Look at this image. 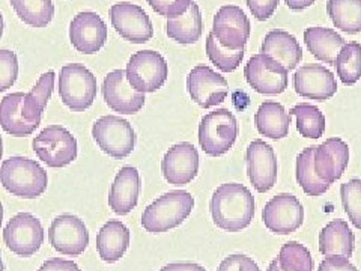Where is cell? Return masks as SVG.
Returning <instances> with one entry per match:
<instances>
[{
	"instance_id": "15",
	"label": "cell",
	"mask_w": 361,
	"mask_h": 271,
	"mask_svg": "<svg viewBox=\"0 0 361 271\" xmlns=\"http://www.w3.org/2000/svg\"><path fill=\"white\" fill-rule=\"evenodd\" d=\"M262 220L271 232L277 235H289L302 224L304 208L293 195L280 193L265 205Z\"/></svg>"
},
{
	"instance_id": "38",
	"label": "cell",
	"mask_w": 361,
	"mask_h": 271,
	"mask_svg": "<svg viewBox=\"0 0 361 271\" xmlns=\"http://www.w3.org/2000/svg\"><path fill=\"white\" fill-rule=\"evenodd\" d=\"M341 198L349 220L355 228L361 229V179L354 178L342 184Z\"/></svg>"
},
{
	"instance_id": "33",
	"label": "cell",
	"mask_w": 361,
	"mask_h": 271,
	"mask_svg": "<svg viewBox=\"0 0 361 271\" xmlns=\"http://www.w3.org/2000/svg\"><path fill=\"white\" fill-rule=\"evenodd\" d=\"M313 152H314V146H309V148L301 151V154L297 157L295 175L304 193L313 198H318L326 193V191L330 190L331 184L325 183V181H322L318 175H316L314 166H313Z\"/></svg>"
},
{
	"instance_id": "22",
	"label": "cell",
	"mask_w": 361,
	"mask_h": 271,
	"mask_svg": "<svg viewBox=\"0 0 361 271\" xmlns=\"http://www.w3.org/2000/svg\"><path fill=\"white\" fill-rule=\"evenodd\" d=\"M140 175L133 166H123L116 174L109 193V207L118 216H127L137 207L140 195Z\"/></svg>"
},
{
	"instance_id": "10",
	"label": "cell",
	"mask_w": 361,
	"mask_h": 271,
	"mask_svg": "<svg viewBox=\"0 0 361 271\" xmlns=\"http://www.w3.org/2000/svg\"><path fill=\"white\" fill-rule=\"evenodd\" d=\"M4 241L11 252L27 258L35 255L44 243V228L30 212H18L4 229Z\"/></svg>"
},
{
	"instance_id": "9",
	"label": "cell",
	"mask_w": 361,
	"mask_h": 271,
	"mask_svg": "<svg viewBox=\"0 0 361 271\" xmlns=\"http://www.w3.org/2000/svg\"><path fill=\"white\" fill-rule=\"evenodd\" d=\"M288 70L268 54L252 56L244 68L247 83L256 92L264 95H279L288 88Z\"/></svg>"
},
{
	"instance_id": "17",
	"label": "cell",
	"mask_w": 361,
	"mask_h": 271,
	"mask_svg": "<svg viewBox=\"0 0 361 271\" xmlns=\"http://www.w3.org/2000/svg\"><path fill=\"white\" fill-rule=\"evenodd\" d=\"M101 90H103L106 104L121 115H135L145 106V94L137 92L130 85L126 70L110 71L104 78Z\"/></svg>"
},
{
	"instance_id": "23",
	"label": "cell",
	"mask_w": 361,
	"mask_h": 271,
	"mask_svg": "<svg viewBox=\"0 0 361 271\" xmlns=\"http://www.w3.org/2000/svg\"><path fill=\"white\" fill-rule=\"evenodd\" d=\"M261 52L274 58L288 71L295 70L302 58V50L298 40L290 35L289 32L280 29H274L267 33L261 45Z\"/></svg>"
},
{
	"instance_id": "43",
	"label": "cell",
	"mask_w": 361,
	"mask_h": 271,
	"mask_svg": "<svg viewBox=\"0 0 361 271\" xmlns=\"http://www.w3.org/2000/svg\"><path fill=\"white\" fill-rule=\"evenodd\" d=\"M318 271H360L354 264L349 263L346 256H326L319 264Z\"/></svg>"
},
{
	"instance_id": "6",
	"label": "cell",
	"mask_w": 361,
	"mask_h": 271,
	"mask_svg": "<svg viewBox=\"0 0 361 271\" xmlns=\"http://www.w3.org/2000/svg\"><path fill=\"white\" fill-rule=\"evenodd\" d=\"M33 152L49 167L59 169L71 164L78 154L74 136L61 126L44 128L32 142Z\"/></svg>"
},
{
	"instance_id": "16",
	"label": "cell",
	"mask_w": 361,
	"mask_h": 271,
	"mask_svg": "<svg viewBox=\"0 0 361 271\" xmlns=\"http://www.w3.org/2000/svg\"><path fill=\"white\" fill-rule=\"evenodd\" d=\"M247 174L248 179L259 193H267L277 181V157L273 146L264 140H253L247 148Z\"/></svg>"
},
{
	"instance_id": "39",
	"label": "cell",
	"mask_w": 361,
	"mask_h": 271,
	"mask_svg": "<svg viewBox=\"0 0 361 271\" xmlns=\"http://www.w3.org/2000/svg\"><path fill=\"white\" fill-rule=\"evenodd\" d=\"M18 77V58L13 50H0V92L13 88Z\"/></svg>"
},
{
	"instance_id": "5",
	"label": "cell",
	"mask_w": 361,
	"mask_h": 271,
	"mask_svg": "<svg viewBox=\"0 0 361 271\" xmlns=\"http://www.w3.org/2000/svg\"><path fill=\"white\" fill-rule=\"evenodd\" d=\"M97 92V77L85 65L68 64L61 68L59 97L68 109L85 112L94 104Z\"/></svg>"
},
{
	"instance_id": "44",
	"label": "cell",
	"mask_w": 361,
	"mask_h": 271,
	"mask_svg": "<svg viewBox=\"0 0 361 271\" xmlns=\"http://www.w3.org/2000/svg\"><path fill=\"white\" fill-rule=\"evenodd\" d=\"M37 271H82L75 263L62 258H51L45 261Z\"/></svg>"
},
{
	"instance_id": "8",
	"label": "cell",
	"mask_w": 361,
	"mask_h": 271,
	"mask_svg": "<svg viewBox=\"0 0 361 271\" xmlns=\"http://www.w3.org/2000/svg\"><path fill=\"white\" fill-rule=\"evenodd\" d=\"M127 78L137 92H155L166 83L169 65L163 56L154 50L134 53L127 64Z\"/></svg>"
},
{
	"instance_id": "24",
	"label": "cell",
	"mask_w": 361,
	"mask_h": 271,
	"mask_svg": "<svg viewBox=\"0 0 361 271\" xmlns=\"http://www.w3.org/2000/svg\"><path fill=\"white\" fill-rule=\"evenodd\" d=\"M130 229L121 220H109L97 235V251L104 263L113 264L126 255L130 247Z\"/></svg>"
},
{
	"instance_id": "49",
	"label": "cell",
	"mask_w": 361,
	"mask_h": 271,
	"mask_svg": "<svg viewBox=\"0 0 361 271\" xmlns=\"http://www.w3.org/2000/svg\"><path fill=\"white\" fill-rule=\"evenodd\" d=\"M2 222H4V207L2 203H0V226H2Z\"/></svg>"
},
{
	"instance_id": "47",
	"label": "cell",
	"mask_w": 361,
	"mask_h": 271,
	"mask_svg": "<svg viewBox=\"0 0 361 271\" xmlns=\"http://www.w3.org/2000/svg\"><path fill=\"white\" fill-rule=\"evenodd\" d=\"M267 271H283V270H281L280 264H279V259H277V258L273 259V261H271V264L268 265Z\"/></svg>"
},
{
	"instance_id": "46",
	"label": "cell",
	"mask_w": 361,
	"mask_h": 271,
	"mask_svg": "<svg viewBox=\"0 0 361 271\" xmlns=\"http://www.w3.org/2000/svg\"><path fill=\"white\" fill-rule=\"evenodd\" d=\"M289 9L292 11H302L309 6H312L316 0H285Z\"/></svg>"
},
{
	"instance_id": "29",
	"label": "cell",
	"mask_w": 361,
	"mask_h": 271,
	"mask_svg": "<svg viewBox=\"0 0 361 271\" xmlns=\"http://www.w3.org/2000/svg\"><path fill=\"white\" fill-rule=\"evenodd\" d=\"M54 71H49L39 77L37 85L32 88L30 92L23 100V115L32 126L39 127L42 113L47 107L49 100L51 98L54 89Z\"/></svg>"
},
{
	"instance_id": "20",
	"label": "cell",
	"mask_w": 361,
	"mask_h": 271,
	"mask_svg": "<svg viewBox=\"0 0 361 271\" xmlns=\"http://www.w3.org/2000/svg\"><path fill=\"white\" fill-rule=\"evenodd\" d=\"M349 163V146L338 138H331L314 146L313 166L316 175L329 184L341 179Z\"/></svg>"
},
{
	"instance_id": "19",
	"label": "cell",
	"mask_w": 361,
	"mask_h": 271,
	"mask_svg": "<svg viewBox=\"0 0 361 271\" xmlns=\"http://www.w3.org/2000/svg\"><path fill=\"white\" fill-rule=\"evenodd\" d=\"M161 172L169 184L185 186L199 172V152L193 143L180 142L169 150L161 162Z\"/></svg>"
},
{
	"instance_id": "42",
	"label": "cell",
	"mask_w": 361,
	"mask_h": 271,
	"mask_svg": "<svg viewBox=\"0 0 361 271\" xmlns=\"http://www.w3.org/2000/svg\"><path fill=\"white\" fill-rule=\"evenodd\" d=\"M248 9L259 21H265L274 14L280 0H245Z\"/></svg>"
},
{
	"instance_id": "41",
	"label": "cell",
	"mask_w": 361,
	"mask_h": 271,
	"mask_svg": "<svg viewBox=\"0 0 361 271\" xmlns=\"http://www.w3.org/2000/svg\"><path fill=\"white\" fill-rule=\"evenodd\" d=\"M217 271H261V268L245 255H231L223 259Z\"/></svg>"
},
{
	"instance_id": "27",
	"label": "cell",
	"mask_w": 361,
	"mask_h": 271,
	"mask_svg": "<svg viewBox=\"0 0 361 271\" xmlns=\"http://www.w3.org/2000/svg\"><path fill=\"white\" fill-rule=\"evenodd\" d=\"M355 235L345 220H331L319 234V252L325 256H353Z\"/></svg>"
},
{
	"instance_id": "1",
	"label": "cell",
	"mask_w": 361,
	"mask_h": 271,
	"mask_svg": "<svg viewBox=\"0 0 361 271\" xmlns=\"http://www.w3.org/2000/svg\"><path fill=\"white\" fill-rule=\"evenodd\" d=\"M211 216L217 228L238 232L255 217V199L252 191L243 184H221L211 198Z\"/></svg>"
},
{
	"instance_id": "7",
	"label": "cell",
	"mask_w": 361,
	"mask_h": 271,
	"mask_svg": "<svg viewBox=\"0 0 361 271\" xmlns=\"http://www.w3.org/2000/svg\"><path fill=\"white\" fill-rule=\"evenodd\" d=\"M92 136L101 151L118 160L128 157L135 146V133L131 124L116 115L97 119L92 126Z\"/></svg>"
},
{
	"instance_id": "12",
	"label": "cell",
	"mask_w": 361,
	"mask_h": 271,
	"mask_svg": "<svg viewBox=\"0 0 361 271\" xmlns=\"http://www.w3.org/2000/svg\"><path fill=\"white\" fill-rule=\"evenodd\" d=\"M187 89L191 100L202 109L221 104L229 94L228 80L207 65H197L190 71Z\"/></svg>"
},
{
	"instance_id": "36",
	"label": "cell",
	"mask_w": 361,
	"mask_h": 271,
	"mask_svg": "<svg viewBox=\"0 0 361 271\" xmlns=\"http://www.w3.org/2000/svg\"><path fill=\"white\" fill-rule=\"evenodd\" d=\"M207 56L211 61V64L216 65L220 71L223 73H232L240 66L245 49L241 50H231L226 49L223 45L214 38L212 33L209 32L207 37Z\"/></svg>"
},
{
	"instance_id": "26",
	"label": "cell",
	"mask_w": 361,
	"mask_h": 271,
	"mask_svg": "<svg viewBox=\"0 0 361 271\" xmlns=\"http://www.w3.org/2000/svg\"><path fill=\"white\" fill-rule=\"evenodd\" d=\"M304 42L316 59L334 65L337 54L341 53L346 41L343 37L329 28H309L304 30Z\"/></svg>"
},
{
	"instance_id": "25",
	"label": "cell",
	"mask_w": 361,
	"mask_h": 271,
	"mask_svg": "<svg viewBox=\"0 0 361 271\" xmlns=\"http://www.w3.org/2000/svg\"><path fill=\"white\" fill-rule=\"evenodd\" d=\"M290 115L277 101H265L259 106L255 115L257 131L269 139H283L289 134Z\"/></svg>"
},
{
	"instance_id": "4",
	"label": "cell",
	"mask_w": 361,
	"mask_h": 271,
	"mask_svg": "<svg viewBox=\"0 0 361 271\" xmlns=\"http://www.w3.org/2000/svg\"><path fill=\"white\" fill-rule=\"evenodd\" d=\"M238 131V122L229 109L214 110L199 124L200 148L211 157L224 155L236 142Z\"/></svg>"
},
{
	"instance_id": "31",
	"label": "cell",
	"mask_w": 361,
	"mask_h": 271,
	"mask_svg": "<svg viewBox=\"0 0 361 271\" xmlns=\"http://www.w3.org/2000/svg\"><path fill=\"white\" fill-rule=\"evenodd\" d=\"M326 13L342 32L349 35L361 32V0H329Z\"/></svg>"
},
{
	"instance_id": "2",
	"label": "cell",
	"mask_w": 361,
	"mask_h": 271,
	"mask_svg": "<svg viewBox=\"0 0 361 271\" xmlns=\"http://www.w3.org/2000/svg\"><path fill=\"white\" fill-rule=\"evenodd\" d=\"M0 184L17 198L37 199L49 187V174L38 162L14 155L0 164Z\"/></svg>"
},
{
	"instance_id": "51",
	"label": "cell",
	"mask_w": 361,
	"mask_h": 271,
	"mask_svg": "<svg viewBox=\"0 0 361 271\" xmlns=\"http://www.w3.org/2000/svg\"><path fill=\"white\" fill-rule=\"evenodd\" d=\"M0 271H5V265H4V261H2V256H0Z\"/></svg>"
},
{
	"instance_id": "37",
	"label": "cell",
	"mask_w": 361,
	"mask_h": 271,
	"mask_svg": "<svg viewBox=\"0 0 361 271\" xmlns=\"http://www.w3.org/2000/svg\"><path fill=\"white\" fill-rule=\"evenodd\" d=\"M277 259L283 271H313V258L309 248L298 241L283 244Z\"/></svg>"
},
{
	"instance_id": "50",
	"label": "cell",
	"mask_w": 361,
	"mask_h": 271,
	"mask_svg": "<svg viewBox=\"0 0 361 271\" xmlns=\"http://www.w3.org/2000/svg\"><path fill=\"white\" fill-rule=\"evenodd\" d=\"M2 155H4V142H2V138H0V160H2Z\"/></svg>"
},
{
	"instance_id": "32",
	"label": "cell",
	"mask_w": 361,
	"mask_h": 271,
	"mask_svg": "<svg viewBox=\"0 0 361 271\" xmlns=\"http://www.w3.org/2000/svg\"><path fill=\"white\" fill-rule=\"evenodd\" d=\"M18 18L30 28H47L54 17L51 0H9Z\"/></svg>"
},
{
	"instance_id": "13",
	"label": "cell",
	"mask_w": 361,
	"mask_h": 271,
	"mask_svg": "<svg viewBox=\"0 0 361 271\" xmlns=\"http://www.w3.org/2000/svg\"><path fill=\"white\" fill-rule=\"evenodd\" d=\"M110 21L119 35L133 44H145L154 37L152 21L139 5L130 2L111 5Z\"/></svg>"
},
{
	"instance_id": "35",
	"label": "cell",
	"mask_w": 361,
	"mask_h": 271,
	"mask_svg": "<svg viewBox=\"0 0 361 271\" xmlns=\"http://www.w3.org/2000/svg\"><path fill=\"white\" fill-rule=\"evenodd\" d=\"M290 116L297 118V130L307 139H319L325 131L324 113L313 104L300 103L289 110Z\"/></svg>"
},
{
	"instance_id": "34",
	"label": "cell",
	"mask_w": 361,
	"mask_h": 271,
	"mask_svg": "<svg viewBox=\"0 0 361 271\" xmlns=\"http://www.w3.org/2000/svg\"><path fill=\"white\" fill-rule=\"evenodd\" d=\"M334 66L343 85H355L361 78V44L357 41L346 42L337 54Z\"/></svg>"
},
{
	"instance_id": "3",
	"label": "cell",
	"mask_w": 361,
	"mask_h": 271,
	"mask_svg": "<svg viewBox=\"0 0 361 271\" xmlns=\"http://www.w3.org/2000/svg\"><path fill=\"white\" fill-rule=\"evenodd\" d=\"M195 208V199L185 190H173L155 199L142 214V226L151 234L178 228Z\"/></svg>"
},
{
	"instance_id": "18",
	"label": "cell",
	"mask_w": 361,
	"mask_h": 271,
	"mask_svg": "<svg viewBox=\"0 0 361 271\" xmlns=\"http://www.w3.org/2000/svg\"><path fill=\"white\" fill-rule=\"evenodd\" d=\"M109 37L107 25L94 11L78 13L70 25L73 47L83 54H95L104 47Z\"/></svg>"
},
{
	"instance_id": "28",
	"label": "cell",
	"mask_w": 361,
	"mask_h": 271,
	"mask_svg": "<svg viewBox=\"0 0 361 271\" xmlns=\"http://www.w3.org/2000/svg\"><path fill=\"white\" fill-rule=\"evenodd\" d=\"M23 92L8 94L0 100V127L11 136L16 138H26L35 131L38 127L32 126L23 115Z\"/></svg>"
},
{
	"instance_id": "14",
	"label": "cell",
	"mask_w": 361,
	"mask_h": 271,
	"mask_svg": "<svg viewBox=\"0 0 361 271\" xmlns=\"http://www.w3.org/2000/svg\"><path fill=\"white\" fill-rule=\"evenodd\" d=\"M49 240L56 252L65 256H80L89 246V231L83 220L73 214H62L51 222Z\"/></svg>"
},
{
	"instance_id": "21",
	"label": "cell",
	"mask_w": 361,
	"mask_h": 271,
	"mask_svg": "<svg viewBox=\"0 0 361 271\" xmlns=\"http://www.w3.org/2000/svg\"><path fill=\"white\" fill-rule=\"evenodd\" d=\"M293 88L297 94L314 100V101H326L337 92L336 77L330 70L319 64L304 65L293 74Z\"/></svg>"
},
{
	"instance_id": "30",
	"label": "cell",
	"mask_w": 361,
	"mask_h": 271,
	"mask_svg": "<svg viewBox=\"0 0 361 271\" xmlns=\"http://www.w3.org/2000/svg\"><path fill=\"white\" fill-rule=\"evenodd\" d=\"M202 14L199 5L193 2L190 5L185 14L179 16L176 18L167 20L166 33L167 37L184 45L195 44L202 37Z\"/></svg>"
},
{
	"instance_id": "40",
	"label": "cell",
	"mask_w": 361,
	"mask_h": 271,
	"mask_svg": "<svg viewBox=\"0 0 361 271\" xmlns=\"http://www.w3.org/2000/svg\"><path fill=\"white\" fill-rule=\"evenodd\" d=\"M146 2L158 16L172 20L185 14L193 0H146Z\"/></svg>"
},
{
	"instance_id": "11",
	"label": "cell",
	"mask_w": 361,
	"mask_h": 271,
	"mask_svg": "<svg viewBox=\"0 0 361 271\" xmlns=\"http://www.w3.org/2000/svg\"><path fill=\"white\" fill-rule=\"evenodd\" d=\"M250 20L240 6L224 5L214 16L211 33L223 47L241 50L245 49V44L250 38Z\"/></svg>"
},
{
	"instance_id": "45",
	"label": "cell",
	"mask_w": 361,
	"mask_h": 271,
	"mask_svg": "<svg viewBox=\"0 0 361 271\" xmlns=\"http://www.w3.org/2000/svg\"><path fill=\"white\" fill-rule=\"evenodd\" d=\"M160 271H207L202 265L195 263H175L163 267Z\"/></svg>"
},
{
	"instance_id": "48",
	"label": "cell",
	"mask_w": 361,
	"mask_h": 271,
	"mask_svg": "<svg viewBox=\"0 0 361 271\" xmlns=\"http://www.w3.org/2000/svg\"><path fill=\"white\" fill-rule=\"evenodd\" d=\"M4 29H5V23H4V17L0 14V38L4 35Z\"/></svg>"
}]
</instances>
